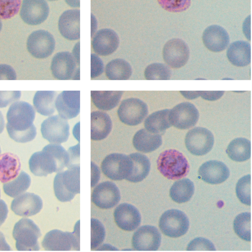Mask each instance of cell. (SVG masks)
I'll return each mask as SVG.
<instances>
[{
	"instance_id": "6da1fadb",
	"label": "cell",
	"mask_w": 252,
	"mask_h": 252,
	"mask_svg": "<svg viewBox=\"0 0 252 252\" xmlns=\"http://www.w3.org/2000/svg\"><path fill=\"white\" fill-rule=\"evenodd\" d=\"M35 111L30 103L16 101L9 107L6 114V129L11 138L19 143L33 140L36 128L33 125Z\"/></svg>"
},
{
	"instance_id": "7a4b0ae2",
	"label": "cell",
	"mask_w": 252,
	"mask_h": 252,
	"mask_svg": "<svg viewBox=\"0 0 252 252\" xmlns=\"http://www.w3.org/2000/svg\"><path fill=\"white\" fill-rule=\"evenodd\" d=\"M69 163L67 151L60 144H49L41 151L31 156L29 164L32 173L37 176H47L67 167Z\"/></svg>"
},
{
	"instance_id": "3957f363",
	"label": "cell",
	"mask_w": 252,
	"mask_h": 252,
	"mask_svg": "<svg viewBox=\"0 0 252 252\" xmlns=\"http://www.w3.org/2000/svg\"><path fill=\"white\" fill-rule=\"evenodd\" d=\"M80 165L67 168L56 175L53 183L56 197L61 202L70 201L80 193Z\"/></svg>"
},
{
	"instance_id": "277c9868",
	"label": "cell",
	"mask_w": 252,
	"mask_h": 252,
	"mask_svg": "<svg viewBox=\"0 0 252 252\" xmlns=\"http://www.w3.org/2000/svg\"><path fill=\"white\" fill-rule=\"evenodd\" d=\"M157 167L163 176L170 180L185 177L189 169L185 157L174 149L167 150L160 154L157 159Z\"/></svg>"
},
{
	"instance_id": "5b68a950",
	"label": "cell",
	"mask_w": 252,
	"mask_h": 252,
	"mask_svg": "<svg viewBox=\"0 0 252 252\" xmlns=\"http://www.w3.org/2000/svg\"><path fill=\"white\" fill-rule=\"evenodd\" d=\"M18 251H38L40 229L31 219L23 218L16 223L13 230Z\"/></svg>"
},
{
	"instance_id": "8992f818",
	"label": "cell",
	"mask_w": 252,
	"mask_h": 252,
	"mask_svg": "<svg viewBox=\"0 0 252 252\" xmlns=\"http://www.w3.org/2000/svg\"><path fill=\"white\" fill-rule=\"evenodd\" d=\"M42 246L46 251H80L79 226L73 232L54 229L45 235Z\"/></svg>"
},
{
	"instance_id": "52a82bcc",
	"label": "cell",
	"mask_w": 252,
	"mask_h": 252,
	"mask_svg": "<svg viewBox=\"0 0 252 252\" xmlns=\"http://www.w3.org/2000/svg\"><path fill=\"white\" fill-rule=\"evenodd\" d=\"M189 220L186 215L177 209L165 211L159 220V227L165 235L178 238L185 235L189 228Z\"/></svg>"
},
{
	"instance_id": "ba28073f",
	"label": "cell",
	"mask_w": 252,
	"mask_h": 252,
	"mask_svg": "<svg viewBox=\"0 0 252 252\" xmlns=\"http://www.w3.org/2000/svg\"><path fill=\"white\" fill-rule=\"evenodd\" d=\"M117 114L120 120L128 126H136L141 123L148 114L147 104L142 100L130 97L123 100L118 108Z\"/></svg>"
},
{
	"instance_id": "9c48e42d",
	"label": "cell",
	"mask_w": 252,
	"mask_h": 252,
	"mask_svg": "<svg viewBox=\"0 0 252 252\" xmlns=\"http://www.w3.org/2000/svg\"><path fill=\"white\" fill-rule=\"evenodd\" d=\"M185 142L187 149L191 154L203 156L212 150L214 137L212 132L206 128L196 127L187 132Z\"/></svg>"
},
{
	"instance_id": "30bf717a",
	"label": "cell",
	"mask_w": 252,
	"mask_h": 252,
	"mask_svg": "<svg viewBox=\"0 0 252 252\" xmlns=\"http://www.w3.org/2000/svg\"><path fill=\"white\" fill-rule=\"evenodd\" d=\"M131 161L128 156L120 153L107 155L103 160L101 169L104 174L112 180L126 179L130 173Z\"/></svg>"
},
{
	"instance_id": "8fae6325",
	"label": "cell",
	"mask_w": 252,
	"mask_h": 252,
	"mask_svg": "<svg viewBox=\"0 0 252 252\" xmlns=\"http://www.w3.org/2000/svg\"><path fill=\"white\" fill-rule=\"evenodd\" d=\"M43 137L51 143L61 144L66 142L69 136V126L66 119L60 115L49 117L41 125Z\"/></svg>"
},
{
	"instance_id": "7c38bea8",
	"label": "cell",
	"mask_w": 252,
	"mask_h": 252,
	"mask_svg": "<svg viewBox=\"0 0 252 252\" xmlns=\"http://www.w3.org/2000/svg\"><path fill=\"white\" fill-rule=\"evenodd\" d=\"M27 47L29 53L34 57L44 59L50 56L55 47V40L48 32L38 30L32 32L29 36Z\"/></svg>"
},
{
	"instance_id": "4fadbf2b",
	"label": "cell",
	"mask_w": 252,
	"mask_h": 252,
	"mask_svg": "<svg viewBox=\"0 0 252 252\" xmlns=\"http://www.w3.org/2000/svg\"><path fill=\"white\" fill-rule=\"evenodd\" d=\"M199 116L196 107L189 102H184L176 105L170 109L169 114L172 126L180 129H187L194 126Z\"/></svg>"
},
{
	"instance_id": "5bb4252c",
	"label": "cell",
	"mask_w": 252,
	"mask_h": 252,
	"mask_svg": "<svg viewBox=\"0 0 252 252\" xmlns=\"http://www.w3.org/2000/svg\"><path fill=\"white\" fill-rule=\"evenodd\" d=\"M163 58L170 67L179 68L184 66L189 57L188 46L183 40L173 38L164 45L162 51Z\"/></svg>"
},
{
	"instance_id": "9a60e30c",
	"label": "cell",
	"mask_w": 252,
	"mask_h": 252,
	"mask_svg": "<svg viewBox=\"0 0 252 252\" xmlns=\"http://www.w3.org/2000/svg\"><path fill=\"white\" fill-rule=\"evenodd\" d=\"M121 199L120 191L116 185L105 181L97 185L94 189L92 201L98 207L108 209L116 206Z\"/></svg>"
},
{
	"instance_id": "2e32d148",
	"label": "cell",
	"mask_w": 252,
	"mask_h": 252,
	"mask_svg": "<svg viewBox=\"0 0 252 252\" xmlns=\"http://www.w3.org/2000/svg\"><path fill=\"white\" fill-rule=\"evenodd\" d=\"M161 235L158 228L152 225L140 227L132 237V246L136 251H157L161 243Z\"/></svg>"
},
{
	"instance_id": "e0dca14e",
	"label": "cell",
	"mask_w": 252,
	"mask_h": 252,
	"mask_svg": "<svg viewBox=\"0 0 252 252\" xmlns=\"http://www.w3.org/2000/svg\"><path fill=\"white\" fill-rule=\"evenodd\" d=\"M49 13V8L45 0H23L20 15L26 24L37 25L47 19Z\"/></svg>"
},
{
	"instance_id": "ac0fdd59",
	"label": "cell",
	"mask_w": 252,
	"mask_h": 252,
	"mask_svg": "<svg viewBox=\"0 0 252 252\" xmlns=\"http://www.w3.org/2000/svg\"><path fill=\"white\" fill-rule=\"evenodd\" d=\"M55 105L59 115L63 118H75L80 113V91H63L56 97Z\"/></svg>"
},
{
	"instance_id": "d6986e66",
	"label": "cell",
	"mask_w": 252,
	"mask_h": 252,
	"mask_svg": "<svg viewBox=\"0 0 252 252\" xmlns=\"http://www.w3.org/2000/svg\"><path fill=\"white\" fill-rule=\"evenodd\" d=\"M113 215L116 224L124 230L132 231L140 224V213L135 206L130 204H120L115 208Z\"/></svg>"
},
{
	"instance_id": "ffe728a7",
	"label": "cell",
	"mask_w": 252,
	"mask_h": 252,
	"mask_svg": "<svg viewBox=\"0 0 252 252\" xmlns=\"http://www.w3.org/2000/svg\"><path fill=\"white\" fill-rule=\"evenodd\" d=\"M76 65V61L71 53L66 51L58 52L52 60V74L58 80H69L72 78Z\"/></svg>"
},
{
	"instance_id": "44dd1931",
	"label": "cell",
	"mask_w": 252,
	"mask_h": 252,
	"mask_svg": "<svg viewBox=\"0 0 252 252\" xmlns=\"http://www.w3.org/2000/svg\"><path fill=\"white\" fill-rule=\"evenodd\" d=\"M41 198L30 192L21 194L13 200L11 209L17 215L29 217L39 213L42 208Z\"/></svg>"
},
{
	"instance_id": "7402d4cb",
	"label": "cell",
	"mask_w": 252,
	"mask_h": 252,
	"mask_svg": "<svg viewBox=\"0 0 252 252\" xmlns=\"http://www.w3.org/2000/svg\"><path fill=\"white\" fill-rule=\"evenodd\" d=\"M92 47L98 55L108 56L118 48L119 38L117 33L109 29H103L95 33L92 41Z\"/></svg>"
},
{
	"instance_id": "603a6c76",
	"label": "cell",
	"mask_w": 252,
	"mask_h": 252,
	"mask_svg": "<svg viewBox=\"0 0 252 252\" xmlns=\"http://www.w3.org/2000/svg\"><path fill=\"white\" fill-rule=\"evenodd\" d=\"M228 168L222 162L209 160L202 164L198 170V175L204 182L210 184H219L229 176Z\"/></svg>"
},
{
	"instance_id": "cb8c5ba5",
	"label": "cell",
	"mask_w": 252,
	"mask_h": 252,
	"mask_svg": "<svg viewBox=\"0 0 252 252\" xmlns=\"http://www.w3.org/2000/svg\"><path fill=\"white\" fill-rule=\"evenodd\" d=\"M58 28L61 35L69 40L80 38V10L65 11L60 16Z\"/></svg>"
},
{
	"instance_id": "d4e9b609",
	"label": "cell",
	"mask_w": 252,
	"mask_h": 252,
	"mask_svg": "<svg viewBox=\"0 0 252 252\" xmlns=\"http://www.w3.org/2000/svg\"><path fill=\"white\" fill-rule=\"evenodd\" d=\"M205 47L214 52L222 51L228 45L229 37L227 32L221 27L212 25L207 27L202 35Z\"/></svg>"
},
{
	"instance_id": "484cf974",
	"label": "cell",
	"mask_w": 252,
	"mask_h": 252,
	"mask_svg": "<svg viewBox=\"0 0 252 252\" xmlns=\"http://www.w3.org/2000/svg\"><path fill=\"white\" fill-rule=\"evenodd\" d=\"M112 128L111 119L106 113L93 111L91 114V138L98 141L105 139Z\"/></svg>"
},
{
	"instance_id": "4316f807",
	"label": "cell",
	"mask_w": 252,
	"mask_h": 252,
	"mask_svg": "<svg viewBox=\"0 0 252 252\" xmlns=\"http://www.w3.org/2000/svg\"><path fill=\"white\" fill-rule=\"evenodd\" d=\"M161 135L149 132L145 128L138 130L134 135L132 144L139 152L148 153L158 148L162 144Z\"/></svg>"
},
{
	"instance_id": "83f0119b",
	"label": "cell",
	"mask_w": 252,
	"mask_h": 252,
	"mask_svg": "<svg viewBox=\"0 0 252 252\" xmlns=\"http://www.w3.org/2000/svg\"><path fill=\"white\" fill-rule=\"evenodd\" d=\"M131 166L129 175L126 180L137 183L142 181L148 175L151 167V163L148 157L139 153H134L128 155Z\"/></svg>"
},
{
	"instance_id": "f1b7e54d",
	"label": "cell",
	"mask_w": 252,
	"mask_h": 252,
	"mask_svg": "<svg viewBox=\"0 0 252 252\" xmlns=\"http://www.w3.org/2000/svg\"><path fill=\"white\" fill-rule=\"evenodd\" d=\"M226 56L233 65L239 67L247 66L251 61V45L244 41H235L228 47Z\"/></svg>"
},
{
	"instance_id": "f546056e",
	"label": "cell",
	"mask_w": 252,
	"mask_h": 252,
	"mask_svg": "<svg viewBox=\"0 0 252 252\" xmlns=\"http://www.w3.org/2000/svg\"><path fill=\"white\" fill-rule=\"evenodd\" d=\"M123 92L122 91H91V96L93 102L97 108L108 111L118 105Z\"/></svg>"
},
{
	"instance_id": "4dcf8cb0",
	"label": "cell",
	"mask_w": 252,
	"mask_h": 252,
	"mask_svg": "<svg viewBox=\"0 0 252 252\" xmlns=\"http://www.w3.org/2000/svg\"><path fill=\"white\" fill-rule=\"evenodd\" d=\"M21 163L19 158L15 155L6 153L0 154V181L9 182L19 174Z\"/></svg>"
},
{
	"instance_id": "1f68e13d",
	"label": "cell",
	"mask_w": 252,
	"mask_h": 252,
	"mask_svg": "<svg viewBox=\"0 0 252 252\" xmlns=\"http://www.w3.org/2000/svg\"><path fill=\"white\" fill-rule=\"evenodd\" d=\"M170 109H165L153 112L144 121L146 129L154 133L163 134L166 129L172 126L169 114Z\"/></svg>"
},
{
	"instance_id": "d6a6232c",
	"label": "cell",
	"mask_w": 252,
	"mask_h": 252,
	"mask_svg": "<svg viewBox=\"0 0 252 252\" xmlns=\"http://www.w3.org/2000/svg\"><path fill=\"white\" fill-rule=\"evenodd\" d=\"M57 93L53 91H38L33 98V104L37 112L45 116H50L55 112Z\"/></svg>"
},
{
	"instance_id": "836d02e7",
	"label": "cell",
	"mask_w": 252,
	"mask_h": 252,
	"mask_svg": "<svg viewBox=\"0 0 252 252\" xmlns=\"http://www.w3.org/2000/svg\"><path fill=\"white\" fill-rule=\"evenodd\" d=\"M226 153L232 160L238 162L246 161L251 158V141L243 137L235 138L228 145Z\"/></svg>"
},
{
	"instance_id": "e575fe53",
	"label": "cell",
	"mask_w": 252,
	"mask_h": 252,
	"mask_svg": "<svg viewBox=\"0 0 252 252\" xmlns=\"http://www.w3.org/2000/svg\"><path fill=\"white\" fill-rule=\"evenodd\" d=\"M106 76L111 80H128L132 73L130 64L122 59H115L110 61L105 68Z\"/></svg>"
},
{
	"instance_id": "d590c367",
	"label": "cell",
	"mask_w": 252,
	"mask_h": 252,
	"mask_svg": "<svg viewBox=\"0 0 252 252\" xmlns=\"http://www.w3.org/2000/svg\"><path fill=\"white\" fill-rule=\"evenodd\" d=\"M194 191L193 182L188 178H184L175 182L170 189V196L178 203L188 202L191 198Z\"/></svg>"
},
{
	"instance_id": "8d00e7d4",
	"label": "cell",
	"mask_w": 252,
	"mask_h": 252,
	"mask_svg": "<svg viewBox=\"0 0 252 252\" xmlns=\"http://www.w3.org/2000/svg\"><path fill=\"white\" fill-rule=\"evenodd\" d=\"M31 183L30 176L22 171L15 180L4 184L3 189L5 194L10 197H15L26 191Z\"/></svg>"
},
{
	"instance_id": "74e56055",
	"label": "cell",
	"mask_w": 252,
	"mask_h": 252,
	"mask_svg": "<svg viewBox=\"0 0 252 252\" xmlns=\"http://www.w3.org/2000/svg\"><path fill=\"white\" fill-rule=\"evenodd\" d=\"M251 214L242 213L237 215L233 222L235 233L242 239L246 241L251 240Z\"/></svg>"
},
{
	"instance_id": "f35d334b",
	"label": "cell",
	"mask_w": 252,
	"mask_h": 252,
	"mask_svg": "<svg viewBox=\"0 0 252 252\" xmlns=\"http://www.w3.org/2000/svg\"><path fill=\"white\" fill-rule=\"evenodd\" d=\"M147 80H169L171 71L168 66L161 63H153L148 65L144 71Z\"/></svg>"
},
{
	"instance_id": "ab89813d",
	"label": "cell",
	"mask_w": 252,
	"mask_h": 252,
	"mask_svg": "<svg viewBox=\"0 0 252 252\" xmlns=\"http://www.w3.org/2000/svg\"><path fill=\"white\" fill-rule=\"evenodd\" d=\"M251 176L249 174L240 178L236 186V193L239 200L247 205L251 204Z\"/></svg>"
},
{
	"instance_id": "60d3db41",
	"label": "cell",
	"mask_w": 252,
	"mask_h": 252,
	"mask_svg": "<svg viewBox=\"0 0 252 252\" xmlns=\"http://www.w3.org/2000/svg\"><path fill=\"white\" fill-rule=\"evenodd\" d=\"M91 248L92 250L97 248L103 242L105 230L103 224L94 218L91 220Z\"/></svg>"
},
{
	"instance_id": "b9f144b4",
	"label": "cell",
	"mask_w": 252,
	"mask_h": 252,
	"mask_svg": "<svg viewBox=\"0 0 252 252\" xmlns=\"http://www.w3.org/2000/svg\"><path fill=\"white\" fill-rule=\"evenodd\" d=\"M21 0H0V17L9 19L19 11Z\"/></svg>"
},
{
	"instance_id": "7bdbcfd3",
	"label": "cell",
	"mask_w": 252,
	"mask_h": 252,
	"mask_svg": "<svg viewBox=\"0 0 252 252\" xmlns=\"http://www.w3.org/2000/svg\"><path fill=\"white\" fill-rule=\"evenodd\" d=\"M164 9L172 12H180L187 10L190 6L191 0H158Z\"/></svg>"
},
{
	"instance_id": "ee69618b",
	"label": "cell",
	"mask_w": 252,
	"mask_h": 252,
	"mask_svg": "<svg viewBox=\"0 0 252 252\" xmlns=\"http://www.w3.org/2000/svg\"><path fill=\"white\" fill-rule=\"evenodd\" d=\"M187 251H216L214 244L209 240L202 238H196L188 244Z\"/></svg>"
},
{
	"instance_id": "f6af8a7d",
	"label": "cell",
	"mask_w": 252,
	"mask_h": 252,
	"mask_svg": "<svg viewBox=\"0 0 252 252\" xmlns=\"http://www.w3.org/2000/svg\"><path fill=\"white\" fill-rule=\"evenodd\" d=\"M19 91H0V108L5 107L18 100L21 97Z\"/></svg>"
},
{
	"instance_id": "bcb514c9",
	"label": "cell",
	"mask_w": 252,
	"mask_h": 252,
	"mask_svg": "<svg viewBox=\"0 0 252 252\" xmlns=\"http://www.w3.org/2000/svg\"><path fill=\"white\" fill-rule=\"evenodd\" d=\"M104 71V64L101 59L96 54L91 56V79L98 77Z\"/></svg>"
},
{
	"instance_id": "7dc6e473",
	"label": "cell",
	"mask_w": 252,
	"mask_h": 252,
	"mask_svg": "<svg viewBox=\"0 0 252 252\" xmlns=\"http://www.w3.org/2000/svg\"><path fill=\"white\" fill-rule=\"evenodd\" d=\"M69 156V163L67 168L80 165V144L70 147L67 151Z\"/></svg>"
},
{
	"instance_id": "c3c4849f",
	"label": "cell",
	"mask_w": 252,
	"mask_h": 252,
	"mask_svg": "<svg viewBox=\"0 0 252 252\" xmlns=\"http://www.w3.org/2000/svg\"><path fill=\"white\" fill-rule=\"evenodd\" d=\"M17 75L15 70L9 65L0 64V80H15Z\"/></svg>"
},
{
	"instance_id": "681fc988",
	"label": "cell",
	"mask_w": 252,
	"mask_h": 252,
	"mask_svg": "<svg viewBox=\"0 0 252 252\" xmlns=\"http://www.w3.org/2000/svg\"><path fill=\"white\" fill-rule=\"evenodd\" d=\"M224 93L223 91H200V96L206 100L215 101L221 98Z\"/></svg>"
},
{
	"instance_id": "f907efd6",
	"label": "cell",
	"mask_w": 252,
	"mask_h": 252,
	"mask_svg": "<svg viewBox=\"0 0 252 252\" xmlns=\"http://www.w3.org/2000/svg\"><path fill=\"white\" fill-rule=\"evenodd\" d=\"M91 187H93L98 182L100 172L98 167L92 161L91 162Z\"/></svg>"
},
{
	"instance_id": "816d5d0a",
	"label": "cell",
	"mask_w": 252,
	"mask_h": 252,
	"mask_svg": "<svg viewBox=\"0 0 252 252\" xmlns=\"http://www.w3.org/2000/svg\"><path fill=\"white\" fill-rule=\"evenodd\" d=\"M7 214V206L4 201L0 199V226L4 222Z\"/></svg>"
},
{
	"instance_id": "f5cc1de1",
	"label": "cell",
	"mask_w": 252,
	"mask_h": 252,
	"mask_svg": "<svg viewBox=\"0 0 252 252\" xmlns=\"http://www.w3.org/2000/svg\"><path fill=\"white\" fill-rule=\"evenodd\" d=\"M184 97L188 99H193L200 96V91H180Z\"/></svg>"
},
{
	"instance_id": "db71d44e",
	"label": "cell",
	"mask_w": 252,
	"mask_h": 252,
	"mask_svg": "<svg viewBox=\"0 0 252 252\" xmlns=\"http://www.w3.org/2000/svg\"><path fill=\"white\" fill-rule=\"evenodd\" d=\"M0 251H10V247L6 243L3 233L0 231Z\"/></svg>"
},
{
	"instance_id": "11a10c76",
	"label": "cell",
	"mask_w": 252,
	"mask_h": 252,
	"mask_svg": "<svg viewBox=\"0 0 252 252\" xmlns=\"http://www.w3.org/2000/svg\"><path fill=\"white\" fill-rule=\"evenodd\" d=\"M72 55L74 57L77 65H80V56H79V42L76 44L72 50Z\"/></svg>"
},
{
	"instance_id": "9f6ffc18",
	"label": "cell",
	"mask_w": 252,
	"mask_h": 252,
	"mask_svg": "<svg viewBox=\"0 0 252 252\" xmlns=\"http://www.w3.org/2000/svg\"><path fill=\"white\" fill-rule=\"evenodd\" d=\"M79 131H80V122H78L76 125L74 126L72 133L76 138L79 141Z\"/></svg>"
},
{
	"instance_id": "6f0895ef",
	"label": "cell",
	"mask_w": 252,
	"mask_h": 252,
	"mask_svg": "<svg viewBox=\"0 0 252 252\" xmlns=\"http://www.w3.org/2000/svg\"><path fill=\"white\" fill-rule=\"evenodd\" d=\"M65 2L72 7H80V0H65Z\"/></svg>"
},
{
	"instance_id": "680465c9",
	"label": "cell",
	"mask_w": 252,
	"mask_h": 252,
	"mask_svg": "<svg viewBox=\"0 0 252 252\" xmlns=\"http://www.w3.org/2000/svg\"><path fill=\"white\" fill-rule=\"evenodd\" d=\"M4 128V120L2 114L0 111V134L3 131Z\"/></svg>"
},
{
	"instance_id": "91938a15",
	"label": "cell",
	"mask_w": 252,
	"mask_h": 252,
	"mask_svg": "<svg viewBox=\"0 0 252 252\" xmlns=\"http://www.w3.org/2000/svg\"><path fill=\"white\" fill-rule=\"evenodd\" d=\"M73 80H79L80 79V68L79 67L76 69L74 74L72 78Z\"/></svg>"
},
{
	"instance_id": "94428289",
	"label": "cell",
	"mask_w": 252,
	"mask_h": 252,
	"mask_svg": "<svg viewBox=\"0 0 252 252\" xmlns=\"http://www.w3.org/2000/svg\"><path fill=\"white\" fill-rule=\"evenodd\" d=\"M1 28H2V23H1V20L0 19V32L1 30Z\"/></svg>"
},
{
	"instance_id": "6125c7cd",
	"label": "cell",
	"mask_w": 252,
	"mask_h": 252,
	"mask_svg": "<svg viewBox=\"0 0 252 252\" xmlns=\"http://www.w3.org/2000/svg\"><path fill=\"white\" fill-rule=\"evenodd\" d=\"M50 0V1H55V0Z\"/></svg>"
},
{
	"instance_id": "be15d7a7",
	"label": "cell",
	"mask_w": 252,
	"mask_h": 252,
	"mask_svg": "<svg viewBox=\"0 0 252 252\" xmlns=\"http://www.w3.org/2000/svg\"><path fill=\"white\" fill-rule=\"evenodd\" d=\"M1 153V150H0V154Z\"/></svg>"
},
{
	"instance_id": "e7e4bbea",
	"label": "cell",
	"mask_w": 252,
	"mask_h": 252,
	"mask_svg": "<svg viewBox=\"0 0 252 252\" xmlns=\"http://www.w3.org/2000/svg\"></svg>"
}]
</instances>
